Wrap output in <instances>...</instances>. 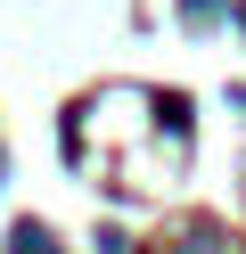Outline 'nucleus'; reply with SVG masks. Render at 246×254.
I'll return each mask as SVG.
<instances>
[{"mask_svg":"<svg viewBox=\"0 0 246 254\" xmlns=\"http://www.w3.org/2000/svg\"><path fill=\"white\" fill-rule=\"evenodd\" d=\"M8 254H49V230H33V221H25V230L8 238Z\"/></svg>","mask_w":246,"mask_h":254,"instance_id":"1","label":"nucleus"}]
</instances>
